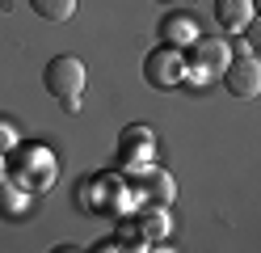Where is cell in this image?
Here are the masks:
<instances>
[{
	"label": "cell",
	"instance_id": "6da1fadb",
	"mask_svg": "<svg viewBox=\"0 0 261 253\" xmlns=\"http://www.w3.org/2000/svg\"><path fill=\"white\" fill-rule=\"evenodd\" d=\"M42 80H46V93H51L68 114L80 110V93H85V80L89 76H85V63H80L76 55H55L51 63H46Z\"/></svg>",
	"mask_w": 261,
	"mask_h": 253
},
{
	"label": "cell",
	"instance_id": "7a4b0ae2",
	"mask_svg": "<svg viewBox=\"0 0 261 253\" xmlns=\"http://www.w3.org/2000/svg\"><path fill=\"white\" fill-rule=\"evenodd\" d=\"M143 76H148L152 89H173V84L186 80V59L177 47H156L148 59H143Z\"/></svg>",
	"mask_w": 261,
	"mask_h": 253
},
{
	"label": "cell",
	"instance_id": "3957f363",
	"mask_svg": "<svg viewBox=\"0 0 261 253\" xmlns=\"http://www.w3.org/2000/svg\"><path fill=\"white\" fill-rule=\"evenodd\" d=\"M223 84H227V93L240 97V101L261 97V59L257 55H232V63H227V72H223Z\"/></svg>",
	"mask_w": 261,
	"mask_h": 253
},
{
	"label": "cell",
	"instance_id": "277c9868",
	"mask_svg": "<svg viewBox=\"0 0 261 253\" xmlns=\"http://www.w3.org/2000/svg\"><path fill=\"white\" fill-rule=\"evenodd\" d=\"M190 55H194L190 67H198V72H206L211 80H215V76L227 72V63H232V42H223V38H198L190 47Z\"/></svg>",
	"mask_w": 261,
	"mask_h": 253
},
{
	"label": "cell",
	"instance_id": "5b68a950",
	"mask_svg": "<svg viewBox=\"0 0 261 253\" xmlns=\"http://www.w3.org/2000/svg\"><path fill=\"white\" fill-rule=\"evenodd\" d=\"M215 21L223 30H244L253 21V0H215Z\"/></svg>",
	"mask_w": 261,
	"mask_h": 253
},
{
	"label": "cell",
	"instance_id": "8992f818",
	"mask_svg": "<svg viewBox=\"0 0 261 253\" xmlns=\"http://www.w3.org/2000/svg\"><path fill=\"white\" fill-rule=\"evenodd\" d=\"M165 42H173V47H194V42H198V26H194V17H186V13L165 17Z\"/></svg>",
	"mask_w": 261,
	"mask_h": 253
},
{
	"label": "cell",
	"instance_id": "52a82bcc",
	"mask_svg": "<svg viewBox=\"0 0 261 253\" xmlns=\"http://www.w3.org/2000/svg\"><path fill=\"white\" fill-rule=\"evenodd\" d=\"M30 9L38 17H46V21H68L76 13V0H30Z\"/></svg>",
	"mask_w": 261,
	"mask_h": 253
},
{
	"label": "cell",
	"instance_id": "ba28073f",
	"mask_svg": "<svg viewBox=\"0 0 261 253\" xmlns=\"http://www.w3.org/2000/svg\"><path fill=\"white\" fill-rule=\"evenodd\" d=\"M244 38H249V47H253V55L261 59V17H253V21L244 26Z\"/></svg>",
	"mask_w": 261,
	"mask_h": 253
},
{
	"label": "cell",
	"instance_id": "9c48e42d",
	"mask_svg": "<svg viewBox=\"0 0 261 253\" xmlns=\"http://www.w3.org/2000/svg\"><path fill=\"white\" fill-rule=\"evenodd\" d=\"M13 144H17V131H13L9 123H0V152H5V148H13Z\"/></svg>",
	"mask_w": 261,
	"mask_h": 253
},
{
	"label": "cell",
	"instance_id": "30bf717a",
	"mask_svg": "<svg viewBox=\"0 0 261 253\" xmlns=\"http://www.w3.org/2000/svg\"><path fill=\"white\" fill-rule=\"evenodd\" d=\"M232 51H236V55H253V47H249V38H236V42H232Z\"/></svg>",
	"mask_w": 261,
	"mask_h": 253
},
{
	"label": "cell",
	"instance_id": "8fae6325",
	"mask_svg": "<svg viewBox=\"0 0 261 253\" xmlns=\"http://www.w3.org/2000/svg\"><path fill=\"white\" fill-rule=\"evenodd\" d=\"M253 9H257V13H261V0H253Z\"/></svg>",
	"mask_w": 261,
	"mask_h": 253
},
{
	"label": "cell",
	"instance_id": "7c38bea8",
	"mask_svg": "<svg viewBox=\"0 0 261 253\" xmlns=\"http://www.w3.org/2000/svg\"><path fill=\"white\" fill-rule=\"evenodd\" d=\"M160 5H165V0H160Z\"/></svg>",
	"mask_w": 261,
	"mask_h": 253
},
{
	"label": "cell",
	"instance_id": "4fadbf2b",
	"mask_svg": "<svg viewBox=\"0 0 261 253\" xmlns=\"http://www.w3.org/2000/svg\"><path fill=\"white\" fill-rule=\"evenodd\" d=\"M0 169H5V165H0Z\"/></svg>",
	"mask_w": 261,
	"mask_h": 253
}]
</instances>
